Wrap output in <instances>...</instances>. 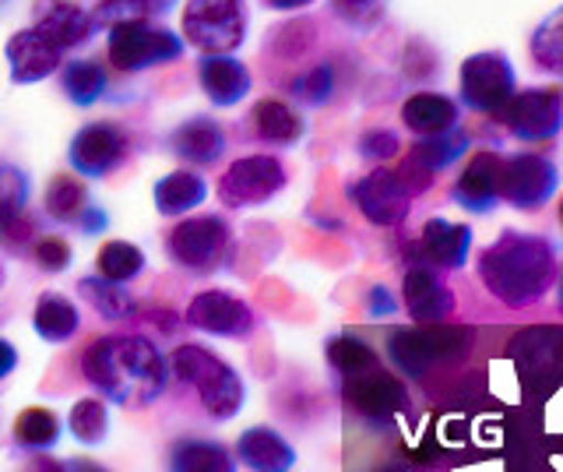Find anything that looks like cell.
Here are the masks:
<instances>
[{
    "mask_svg": "<svg viewBox=\"0 0 563 472\" xmlns=\"http://www.w3.org/2000/svg\"><path fill=\"white\" fill-rule=\"evenodd\" d=\"M419 251L430 265L440 268H462L472 254V230L465 222L430 219L419 233Z\"/></svg>",
    "mask_w": 563,
    "mask_h": 472,
    "instance_id": "obj_23",
    "label": "cell"
},
{
    "mask_svg": "<svg viewBox=\"0 0 563 472\" xmlns=\"http://www.w3.org/2000/svg\"><path fill=\"white\" fill-rule=\"evenodd\" d=\"M4 57H8V72L14 85H35L49 78L53 72L60 67L64 54L57 46H49L35 29H22L14 32L4 46Z\"/></svg>",
    "mask_w": 563,
    "mask_h": 472,
    "instance_id": "obj_19",
    "label": "cell"
},
{
    "mask_svg": "<svg viewBox=\"0 0 563 472\" xmlns=\"http://www.w3.org/2000/svg\"><path fill=\"white\" fill-rule=\"evenodd\" d=\"M169 472H236V454H229L222 441L208 437H184L169 448Z\"/></svg>",
    "mask_w": 563,
    "mask_h": 472,
    "instance_id": "obj_26",
    "label": "cell"
},
{
    "mask_svg": "<svg viewBox=\"0 0 563 472\" xmlns=\"http://www.w3.org/2000/svg\"><path fill=\"white\" fill-rule=\"evenodd\" d=\"M229 251V222L222 216H198L176 222L166 233V254L187 272H216Z\"/></svg>",
    "mask_w": 563,
    "mask_h": 472,
    "instance_id": "obj_10",
    "label": "cell"
},
{
    "mask_svg": "<svg viewBox=\"0 0 563 472\" xmlns=\"http://www.w3.org/2000/svg\"><path fill=\"white\" fill-rule=\"evenodd\" d=\"M184 321L190 328L205 331V336H216V339H246L257 325L254 307L243 304L233 293H222V289H205L194 296L184 310Z\"/></svg>",
    "mask_w": 563,
    "mask_h": 472,
    "instance_id": "obj_15",
    "label": "cell"
},
{
    "mask_svg": "<svg viewBox=\"0 0 563 472\" xmlns=\"http://www.w3.org/2000/svg\"><path fill=\"white\" fill-rule=\"evenodd\" d=\"M328 363L339 371L342 377H352V374H363L369 366H377V353L374 345H366L363 339H352V336H334L328 339Z\"/></svg>",
    "mask_w": 563,
    "mask_h": 472,
    "instance_id": "obj_37",
    "label": "cell"
},
{
    "mask_svg": "<svg viewBox=\"0 0 563 472\" xmlns=\"http://www.w3.org/2000/svg\"><path fill=\"white\" fill-rule=\"evenodd\" d=\"M398 152H401V138L395 131H387V128H374V131H366L360 138V155H363V160L387 163V160H395Z\"/></svg>",
    "mask_w": 563,
    "mask_h": 472,
    "instance_id": "obj_41",
    "label": "cell"
},
{
    "mask_svg": "<svg viewBox=\"0 0 563 472\" xmlns=\"http://www.w3.org/2000/svg\"><path fill=\"white\" fill-rule=\"evenodd\" d=\"M401 304L416 325H440L454 314V293L430 265H416L401 278Z\"/></svg>",
    "mask_w": 563,
    "mask_h": 472,
    "instance_id": "obj_18",
    "label": "cell"
},
{
    "mask_svg": "<svg viewBox=\"0 0 563 472\" xmlns=\"http://www.w3.org/2000/svg\"><path fill=\"white\" fill-rule=\"evenodd\" d=\"M395 310H398V300H395L391 289L369 286V293H366V314H369V318H391Z\"/></svg>",
    "mask_w": 563,
    "mask_h": 472,
    "instance_id": "obj_43",
    "label": "cell"
},
{
    "mask_svg": "<svg viewBox=\"0 0 563 472\" xmlns=\"http://www.w3.org/2000/svg\"><path fill=\"white\" fill-rule=\"evenodd\" d=\"M528 50H532V64L539 72L563 78V8H556L553 14H545L539 22Z\"/></svg>",
    "mask_w": 563,
    "mask_h": 472,
    "instance_id": "obj_33",
    "label": "cell"
},
{
    "mask_svg": "<svg viewBox=\"0 0 563 472\" xmlns=\"http://www.w3.org/2000/svg\"><path fill=\"white\" fill-rule=\"evenodd\" d=\"M25 472H67V469H64V462L49 459L46 451H40V454H32V459H29Z\"/></svg>",
    "mask_w": 563,
    "mask_h": 472,
    "instance_id": "obj_45",
    "label": "cell"
},
{
    "mask_svg": "<svg viewBox=\"0 0 563 472\" xmlns=\"http://www.w3.org/2000/svg\"><path fill=\"white\" fill-rule=\"evenodd\" d=\"M8 4H11V0H0V11H4V8H8Z\"/></svg>",
    "mask_w": 563,
    "mask_h": 472,
    "instance_id": "obj_52",
    "label": "cell"
},
{
    "mask_svg": "<svg viewBox=\"0 0 563 472\" xmlns=\"http://www.w3.org/2000/svg\"><path fill=\"white\" fill-rule=\"evenodd\" d=\"M272 11H303V8H310L313 0H264Z\"/></svg>",
    "mask_w": 563,
    "mask_h": 472,
    "instance_id": "obj_47",
    "label": "cell"
},
{
    "mask_svg": "<svg viewBox=\"0 0 563 472\" xmlns=\"http://www.w3.org/2000/svg\"><path fill=\"white\" fill-rule=\"evenodd\" d=\"M64 469H67V472H110V469H102V465L92 462V459H70V462H64Z\"/></svg>",
    "mask_w": 563,
    "mask_h": 472,
    "instance_id": "obj_48",
    "label": "cell"
},
{
    "mask_svg": "<svg viewBox=\"0 0 563 472\" xmlns=\"http://www.w3.org/2000/svg\"><path fill=\"white\" fill-rule=\"evenodd\" d=\"M198 81L216 107H236L251 96V72L233 54H201Z\"/></svg>",
    "mask_w": 563,
    "mask_h": 472,
    "instance_id": "obj_20",
    "label": "cell"
},
{
    "mask_svg": "<svg viewBox=\"0 0 563 472\" xmlns=\"http://www.w3.org/2000/svg\"><path fill=\"white\" fill-rule=\"evenodd\" d=\"M131 142L123 128L110 124V120H96V124H85L75 138H70L67 149V163L78 177H110L113 169L128 163Z\"/></svg>",
    "mask_w": 563,
    "mask_h": 472,
    "instance_id": "obj_13",
    "label": "cell"
},
{
    "mask_svg": "<svg viewBox=\"0 0 563 472\" xmlns=\"http://www.w3.org/2000/svg\"><path fill=\"white\" fill-rule=\"evenodd\" d=\"M176 0H102L99 11L92 14L96 25H117L128 19H152V14H166L173 11Z\"/></svg>",
    "mask_w": 563,
    "mask_h": 472,
    "instance_id": "obj_38",
    "label": "cell"
},
{
    "mask_svg": "<svg viewBox=\"0 0 563 472\" xmlns=\"http://www.w3.org/2000/svg\"><path fill=\"white\" fill-rule=\"evenodd\" d=\"M500 166H504L500 152L479 149L465 163V169L457 173V180L451 187V201L457 208H465V212H475V216L493 212L500 201Z\"/></svg>",
    "mask_w": 563,
    "mask_h": 472,
    "instance_id": "obj_16",
    "label": "cell"
},
{
    "mask_svg": "<svg viewBox=\"0 0 563 472\" xmlns=\"http://www.w3.org/2000/svg\"><path fill=\"white\" fill-rule=\"evenodd\" d=\"M60 89L75 107H92L106 96V67L99 61H70L60 72Z\"/></svg>",
    "mask_w": 563,
    "mask_h": 472,
    "instance_id": "obj_32",
    "label": "cell"
},
{
    "mask_svg": "<svg viewBox=\"0 0 563 472\" xmlns=\"http://www.w3.org/2000/svg\"><path fill=\"white\" fill-rule=\"evenodd\" d=\"M32 328H35V336H40L43 342H53V345H60V342H70L78 336V328H81V314L78 307L67 300V296L60 293H40V300H35V310H32Z\"/></svg>",
    "mask_w": 563,
    "mask_h": 472,
    "instance_id": "obj_27",
    "label": "cell"
},
{
    "mask_svg": "<svg viewBox=\"0 0 563 472\" xmlns=\"http://www.w3.org/2000/svg\"><path fill=\"white\" fill-rule=\"evenodd\" d=\"M25 201H29L25 173L11 163H0V237H8V230L18 226V219L25 212Z\"/></svg>",
    "mask_w": 563,
    "mask_h": 472,
    "instance_id": "obj_36",
    "label": "cell"
},
{
    "mask_svg": "<svg viewBox=\"0 0 563 472\" xmlns=\"http://www.w3.org/2000/svg\"><path fill=\"white\" fill-rule=\"evenodd\" d=\"M497 120L518 142H553L563 131V92L556 89H518L504 102Z\"/></svg>",
    "mask_w": 563,
    "mask_h": 472,
    "instance_id": "obj_11",
    "label": "cell"
},
{
    "mask_svg": "<svg viewBox=\"0 0 563 472\" xmlns=\"http://www.w3.org/2000/svg\"><path fill=\"white\" fill-rule=\"evenodd\" d=\"M349 195L356 201L360 212L366 216V222L384 226V230L387 226H401L412 208V190L405 187L398 169H387V166L369 169L366 177L352 184Z\"/></svg>",
    "mask_w": 563,
    "mask_h": 472,
    "instance_id": "obj_14",
    "label": "cell"
},
{
    "mask_svg": "<svg viewBox=\"0 0 563 472\" xmlns=\"http://www.w3.org/2000/svg\"><path fill=\"white\" fill-rule=\"evenodd\" d=\"M556 251L539 233L504 230L479 251V278L507 307H532L553 286Z\"/></svg>",
    "mask_w": 563,
    "mask_h": 472,
    "instance_id": "obj_2",
    "label": "cell"
},
{
    "mask_svg": "<svg viewBox=\"0 0 563 472\" xmlns=\"http://www.w3.org/2000/svg\"><path fill=\"white\" fill-rule=\"evenodd\" d=\"M307 107H324V102L334 96V67L331 64H317L313 72H307L303 78L296 81L292 89Z\"/></svg>",
    "mask_w": 563,
    "mask_h": 472,
    "instance_id": "obj_39",
    "label": "cell"
},
{
    "mask_svg": "<svg viewBox=\"0 0 563 472\" xmlns=\"http://www.w3.org/2000/svg\"><path fill=\"white\" fill-rule=\"evenodd\" d=\"M377 472H412V469H405V465H384V469H377Z\"/></svg>",
    "mask_w": 563,
    "mask_h": 472,
    "instance_id": "obj_49",
    "label": "cell"
},
{
    "mask_svg": "<svg viewBox=\"0 0 563 472\" xmlns=\"http://www.w3.org/2000/svg\"><path fill=\"white\" fill-rule=\"evenodd\" d=\"M32 29L40 32L49 46H57L60 54H67V50H78L92 40L96 19H92V11H85L75 0H40V4H35Z\"/></svg>",
    "mask_w": 563,
    "mask_h": 472,
    "instance_id": "obj_17",
    "label": "cell"
},
{
    "mask_svg": "<svg viewBox=\"0 0 563 472\" xmlns=\"http://www.w3.org/2000/svg\"><path fill=\"white\" fill-rule=\"evenodd\" d=\"M331 11L352 29H374L384 14V0H331Z\"/></svg>",
    "mask_w": 563,
    "mask_h": 472,
    "instance_id": "obj_40",
    "label": "cell"
},
{
    "mask_svg": "<svg viewBox=\"0 0 563 472\" xmlns=\"http://www.w3.org/2000/svg\"><path fill=\"white\" fill-rule=\"evenodd\" d=\"M35 265H40L43 272H64L70 265V243L60 240V237H43L40 243H35Z\"/></svg>",
    "mask_w": 563,
    "mask_h": 472,
    "instance_id": "obj_42",
    "label": "cell"
},
{
    "mask_svg": "<svg viewBox=\"0 0 563 472\" xmlns=\"http://www.w3.org/2000/svg\"><path fill=\"white\" fill-rule=\"evenodd\" d=\"M286 180H289V173L282 166L278 155L254 152L229 166L219 177L216 190L225 208H257L264 201H272L278 190L286 187Z\"/></svg>",
    "mask_w": 563,
    "mask_h": 472,
    "instance_id": "obj_8",
    "label": "cell"
},
{
    "mask_svg": "<svg viewBox=\"0 0 563 472\" xmlns=\"http://www.w3.org/2000/svg\"><path fill=\"white\" fill-rule=\"evenodd\" d=\"M457 89H462V102L472 113L497 117L504 110V102L518 92V75L510 61L497 50H483L472 54L462 72H457Z\"/></svg>",
    "mask_w": 563,
    "mask_h": 472,
    "instance_id": "obj_7",
    "label": "cell"
},
{
    "mask_svg": "<svg viewBox=\"0 0 563 472\" xmlns=\"http://www.w3.org/2000/svg\"><path fill=\"white\" fill-rule=\"evenodd\" d=\"M169 149L190 166H216L225 155V131L211 117H187L169 134Z\"/></svg>",
    "mask_w": 563,
    "mask_h": 472,
    "instance_id": "obj_21",
    "label": "cell"
},
{
    "mask_svg": "<svg viewBox=\"0 0 563 472\" xmlns=\"http://www.w3.org/2000/svg\"><path fill=\"white\" fill-rule=\"evenodd\" d=\"M67 430L75 433V441L85 448L102 444L106 433H110V409H106V398H78L75 409L67 416Z\"/></svg>",
    "mask_w": 563,
    "mask_h": 472,
    "instance_id": "obj_35",
    "label": "cell"
},
{
    "mask_svg": "<svg viewBox=\"0 0 563 472\" xmlns=\"http://www.w3.org/2000/svg\"><path fill=\"white\" fill-rule=\"evenodd\" d=\"M560 226H563V201H560Z\"/></svg>",
    "mask_w": 563,
    "mask_h": 472,
    "instance_id": "obj_53",
    "label": "cell"
},
{
    "mask_svg": "<svg viewBox=\"0 0 563 472\" xmlns=\"http://www.w3.org/2000/svg\"><path fill=\"white\" fill-rule=\"evenodd\" d=\"M169 374L176 381L190 384V388L198 392L205 413L216 419H233L246 402L243 377L222 356H216L211 349H205L198 342H184L173 349Z\"/></svg>",
    "mask_w": 563,
    "mask_h": 472,
    "instance_id": "obj_3",
    "label": "cell"
},
{
    "mask_svg": "<svg viewBox=\"0 0 563 472\" xmlns=\"http://www.w3.org/2000/svg\"><path fill=\"white\" fill-rule=\"evenodd\" d=\"M251 124H254V134L268 145H296L307 131L303 117H299L289 102L272 99V96L261 99L251 110Z\"/></svg>",
    "mask_w": 563,
    "mask_h": 472,
    "instance_id": "obj_28",
    "label": "cell"
},
{
    "mask_svg": "<svg viewBox=\"0 0 563 472\" xmlns=\"http://www.w3.org/2000/svg\"><path fill=\"white\" fill-rule=\"evenodd\" d=\"M342 398L366 424H391L398 413L409 409V388L380 363L363 374L342 377Z\"/></svg>",
    "mask_w": 563,
    "mask_h": 472,
    "instance_id": "obj_12",
    "label": "cell"
},
{
    "mask_svg": "<svg viewBox=\"0 0 563 472\" xmlns=\"http://www.w3.org/2000/svg\"><path fill=\"white\" fill-rule=\"evenodd\" d=\"M60 441V416L53 409L43 406H32L25 413H18L14 419V444L29 451V454H40V451H53Z\"/></svg>",
    "mask_w": 563,
    "mask_h": 472,
    "instance_id": "obj_30",
    "label": "cell"
},
{
    "mask_svg": "<svg viewBox=\"0 0 563 472\" xmlns=\"http://www.w3.org/2000/svg\"><path fill=\"white\" fill-rule=\"evenodd\" d=\"M92 388L120 409H148L169 384V360L145 336H102L81 353Z\"/></svg>",
    "mask_w": 563,
    "mask_h": 472,
    "instance_id": "obj_1",
    "label": "cell"
},
{
    "mask_svg": "<svg viewBox=\"0 0 563 472\" xmlns=\"http://www.w3.org/2000/svg\"><path fill=\"white\" fill-rule=\"evenodd\" d=\"M152 198H155V212L158 216L180 219V216L194 212L198 205H205V198H208V180L201 177V173L187 169V166L184 169H173V173H166V177L155 184Z\"/></svg>",
    "mask_w": 563,
    "mask_h": 472,
    "instance_id": "obj_25",
    "label": "cell"
},
{
    "mask_svg": "<svg viewBox=\"0 0 563 472\" xmlns=\"http://www.w3.org/2000/svg\"><path fill=\"white\" fill-rule=\"evenodd\" d=\"M0 286H4V265H0Z\"/></svg>",
    "mask_w": 563,
    "mask_h": 472,
    "instance_id": "obj_51",
    "label": "cell"
},
{
    "mask_svg": "<svg viewBox=\"0 0 563 472\" xmlns=\"http://www.w3.org/2000/svg\"><path fill=\"white\" fill-rule=\"evenodd\" d=\"M236 462L251 472H289L296 465V448L272 427H251L236 441Z\"/></svg>",
    "mask_w": 563,
    "mask_h": 472,
    "instance_id": "obj_22",
    "label": "cell"
},
{
    "mask_svg": "<svg viewBox=\"0 0 563 472\" xmlns=\"http://www.w3.org/2000/svg\"><path fill=\"white\" fill-rule=\"evenodd\" d=\"M145 272V251L137 248V243H128V240H110L102 243L99 254H96V275L110 278V283H131Z\"/></svg>",
    "mask_w": 563,
    "mask_h": 472,
    "instance_id": "obj_34",
    "label": "cell"
},
{
    "mask_svg": "<svg viewBox=\"0 0 563 472\" xmlns=\"http://www.w3.org/2000/svg\"><path fill=\"white\" fill-rule=\"evenodd\" d=\"M560 187V173L553 160L539 152H515L504 155L500 166V201H507L518 212H539L553 201Z\"/></svg>",
    "mask_w": 563,
    "mask_h": 472,
    "instance_id": "obj_9",
    "label": "cell"
},
{
    "mask_svg": "<svg viewBox=\"0 0 563 472\" xmlns=\"http://www.w3.org/2000/svg\"><path fill=\"white\" fill-rule=\"evenodd\" d=\"M180 29L198 54H233L246 40V0H187Z\"/></svg>",
    "mask_w": 563,
    "mask_h": 472,
    "instance_id": "obj_6",
    "label": "cell"
},
{
    "mask_svg": "<svg viewBox=\"0 0 563 472\" xmlns=\"http://www.w3.org/2000/svg\"><path fill=\"white\" fill-rule=\"evenodd\" d=\"M457 102L444 92H416L401 102V124L409 128L416 138H433L457 128Z\"/></svg>",
    "mask_w": 563,
    "mask_h": 472,
    "instance_id": "obj_24",
    "label": "cell"
},
{
    "mask_svg": "<svg viewBox=\"0 0 563 472\" xmlns=\"http://www.w3.org/2000/svg\"><path fill=\"white\" fill-rule=\"evenodd\" d=\"M88 205L92 201H88V190L78 173H57V177L46 184L43 208L53 222H78Z\"/></svg>",
    "mask_w": 563,
    "mask_h": 472,
    "instance_id": "obj_31",
    "label": "cell"
},
{
    "mask_svg": "<svg viewBox=\"0 0 563 472\" xmlns=\"http://www.w3.org/2000/svg\"><path fill=\"white\" fill-rule=\"evenodd\" d=\"M106 222H110V216H106L102 208H96V205H88L81 212V219H78L81 233H99V230H106Z\"/></svg>",
    "mask_w": 563,
    "mask_h": 472,
    "instance_id": "obj_44",
    "label": "cell"
},
{
    "mask_svg": "<svg viewBox=\"0 0 563 472\" xmlns=\"http://www.w3.org/2000/svg\"><path fill=\"white\" fill-rule=\"evenodd\" d=\"M14 366H18V349L8 339H0V381H4Z\"/></svg>",
    "mask_w": 563,
    "mask_h": 472,
    "instance_id": "obj_46",
    "label": "cell"
},
{
    "mask_svg": "<svg viewBox=\"0 0 563 472\" xmlns=\"http://www.w3.org/2000/svg\"><path fill=\"white\" fill-rule=\"evenodd\" d=\"M472 345V328L457 325H416V328H395L387 336V356L409 377H427L433 366L462 360Z\"/></svg>",
    "mask_w": 563,
    "mask_h": 472,
    "instance_id": "obj_4",
    "label": "cell"
},
{
    "mask_svg": "<svg viewBox=\"0 0 563 472\" xmlns=\"http://www.w3.org/2000/svg\"><path fill=\"white\" fill-rule=\"evenodd\" d=\"M78 296L106 321H128V318H134V314H137L134 296L123 289L120 283H110V278H102V275L78 278Z\"/></svg>",
    "mask_w": 563,
    "mask_h": 472,
    "instance_id": "obj_29",
    "label": "cell"
},
{
    "mask_svg": "<svg viewBox=\"0 0 563 472\" xmlns=\"http://www.w3.org/2000/svg\"><path fill=\"white\" fill-rule=\"evenodd\" d=\"M556 300H560V310H563V272H560V286H556Z\"/></svg>",
    "mask_w": 563,
    "mask_h": 472,
    "instance_id": "obj_50",
    "label": "cell"
},
{
    "mask_svg": "<svg viewBox=\"0 0 563 472\" xmlns=\"http://www.w3.org/2000/svg\"><path fill=\"white\" fill-rule=\"evenodd\" d=\"M184 54V40L176 32L152 25L148 19H128L110 25V40H106V57L117 72H148L158 64H173Z\"/></svg>",
    "mask_w": 563,
    "mask_h": 472,
    "instance_id": "obj_5",
    "label": "cell"
}]
</instances>
